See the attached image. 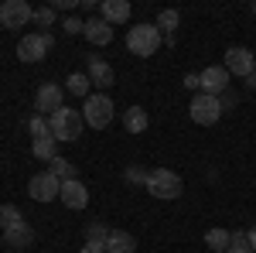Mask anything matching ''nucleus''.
<instances>
[{"instance_id": "nucleus-7", "label": "nucleus", "mask_w": 256, "mask_h": 253, "mask_svg": "<svg viewBox=\"0 0 256 253\" xmlns=\"http://www.w3.org/2000/svg\"><path fill=\"white\" fill-rule=\"evenodd\" d=\"M31 18H34V7L28 0H4L0 4V28L18 31L24 24H31Z\"/></svg>"}, {"instance_id": "nucleus-27", "label": "nucleus", "mask_w": 256, "mask_h": 253, "mask_svg": "<svg viewBox=\"0 0 256 253\" xmlns=\"http://www.w3.org/2000/svg\"><path fill=\"white\" fill-rule=\"evenodd\" d=\"M34 24H38V28H52V24H55V7H52V4H48V7H34Z\"/></svg>"}, {"instance_id": "nucleus-16", "label": "nucleus", "mask_w": 256, "mask_h": 253, "mask_svg": "<svg viewBox=\"0 0 256 253\" xmlns=\"http://www.w3.org/2000/svg\"><path fill=\"white\" fill-rule=\"evenodd\" d=\"M106 253H137V239L126 229H113L106 239Z\"/></svg>"}, {"instance_id": "nucleus-14", "label": "nucleus", "mask_w": 256, "mask_h": 253, "mask_svg": "<svg viewBox=\"0 0 256 253\" xmlns=\"http://www.w3.org/2000/svg\"><path fill=\"white\" fill-rule=\"evenodd\" d=\"M82 35H86V41L89 45H110L113 41V24H106L102 18H89L86 21V28H82Z\"/></svg>"}, {"instance_id": "nucleus-26", "label": "nucleus", "mask_w": 256, "mask_h": 253, "mask_svg": "<svg viewBox=\"0 0 256 253\" xmlns=\"http://www.w3.org/2000/svg\"><path fill=\"white\" fill-rule=\"evenodd\" d=\"M110 233H113V229L102 226V222H89V226H86V239H89V243H102V246H106Z\"/></svg>"}, {"instance_id": "nucleus-34", "label": "nucleus", "mask_w": 256, "mask_h": 253, "mask_svg": "<svg viewBox=\"0 0 256 253\" xmlns=\"http://www.w3.org/2000/svg\"><path fill=\"white\" fill-rule=\"evenodd\" d=\"M218 103H222V110H229V106H236V96H232V93H222Z\"/></svg>"}, {"instance_id": "nucleus-11", "label": "nucleus", "mask_w": 256, "mask_h": 253, "mask_svg": "<svg viewBox=\"0 0 256 253\" xmlns=\"http://www.w3.org/2000/svg\"><path fill=\"white\" fill-rule=\"evenodd\" d=\"M202 93H208V96L229 93V72H226V65H208V69H202Z\"/></svg>"}, {"instance_id": "nucleus-25", "label": "nucleus", "mask_w": 256, "mask_h": 253, "mask_svg": "<svg viewBox=\"0 0 256 253\" xmlns=\"http://www.w3.org/2000/svg\"><path fill=\"white\" fill-rule=\"evenodd\" d=\"M28 130H31V137H34V140H38V137H52V123H48V117L34 113V117L28 120Z\"/></svg>"}, {"instance_id": "nucleus-17", "label": "nucleus", "mask_w": 256, "mask_h": 253, "mask_svg": "<svg viewBox=\"0 0 256 253\" xmlns=\"http://www.w3.org/2000/svg\"><path fill=\"white\" fill-rule=\"evenodd\" d=\"M123 127H126L130 134H144V130L150 127V117H147V110H144V106H130V110L123 113Z\"/></svg>"}, {"instance_id": "nucleus-4", "label": "nucleus", "mask_w": 256, "mask_h": 253, "mask_svg": "<svg viewBox=\"0 0 256 253\" xmlns=\"http://www.w3.org/2000/svg\"><path fill=\"white\" fill-rule=\"evenodd\" d=\"M82 120L92 130H106L113 123V99L106 93H92L89 99H82Z\"/></svg>"}, {"instance_id": "nucleus-31", "label": "nucleus", "mask_w": 256, "mask_h": 253, "mask_svg": "<svg viewBox=\"0 0 256 253\" xmlns=\"http://www.w3.org/2000/svg\"><path fill=\"white\" fill-rule=\"evenodd\" d=\"M184 86H188L192 93H202V76H198V72H188V76H184Z\"/></svg>"}, {"instance_id": "nucleus-32", "label": "nucleus", "mask_w": 256, "mask_h": 253, "mask_svg": "<svg viewBox=\"0 0 256 253\" xmlns=\"http://www.w3.org/2000/svg\"><path fill=\"white\" fill-rule=\"evenodd\" d=\"M76 4H79V0H55L52 7H55V14H58V11H72Z\"/></svg>"}, {"instance_id": "nucleus-28", "label": "nucleus", "mask_w": 256, "mask_h": 253, "mask_svg": "<svg viewBox=\"0 0 256 253\" xmlns=\"http://www.w3.org/2000/svg\"><path fill=\"white\" fill-rule=\"evenodd\" d=\"M147 175H150V171H147V168H137V164H134V168H126V181H130V185H147Z\"/></svg>"}, {"instance_id": "nucleus-29", "label": "nucleus", "mask_w": 256, "mask_h": 253, "mask_svg": "<svg viewBox=\"0 0 256 253\" xmlns=\"http://www.w3.org/2000/svg\"><path fill=\"white\" fill-rule=\"evenodd\" d=\"M226 253H253L250 250V243H246V233H232V243H229V250Z\"/></svg>"}, {"instance_id": "nucleus-10", "label": "nucleus", "mask_w": 256, "mask_h": 253, "mask_svg": "<svg viewBox=\"0 0 256 253\" xmlns=\"http://www.w3.org/2000/svg\"><path fill=\"white\" fill-rule=\"evenodd\" d=\"M65 106V93H62L58 82H44L38 86V96H34V110H38L41 117H52L55 110Z\"/></svg>"}, {"instance_id": "nucleus-36", "label": "nucleus", "mask_w": 256, "mask_h": 253, "mask_svg": "<svg viewBox=\"0 0 256 253\" xmlns=\"http://www.w3.org/2000/svg\"><path fill=\"white\" fill-rule=\"evenodd\" d=\"M246 86H250V89H256V72H253L250 79H246Z\"/></svg>"}, {"instance_id": "nucleus-12", "label": "nucleus", "mask_w": 256, "mask_h": 253, "mask_svg": "<svg viewBox=\"0 0 256 253\" xmlns=\"http://www.w3.org/2000/svg\"><path fill=\"white\" fill-rule=\"evenodd\" d=\"M58 198L65 202V209H86L89 205V188L82 185L79 178H72V181H62V192H58Z\"/></svg>"}, {"instance_id": "nucleus-21", "label": "nucleus", "mask_w": 256, "mask_h": 253, "mask_svg": "<svg viewBox=\"0 0 256 253\" xmlns=\"http://www.w3.org/2000/svg\"><path fill=\"white\" fill-rule=\"evenodd\" d=\"M31 154L38 157V161H55V157H58V140H55V137H38V140L31 144Z\"/></svg>"}, {"instance_id": "nucleus-35", "label": "nucleus", "mask_w": 256, "mask_h": 253, "mask_svg": "<svg viewBox=\"0 0 256 253\" xmlns=\"http://www.w3.org/2000/svg\"><path fill=\"white\" fill-rule=\"evenodd\" d=\"M246 243H250V250L256 253V226H250V229H246Z\"/></svg>"}, {"instance_id": "nucleus-13", "label": "nucleus", "mask_w": 256, "mask_h": 253, "mask_svg": "<svg viewBox=\"0 0 256 253\" xmlns=\"http://www.w3.org/2000/svg\"><path fill=\"white\" fill-rule=\"evenodd\" d=\"M86 76H89V82L99 86V89H110V86L116 82L113 65H110L106 59H99V55H89V69H86Z\"/></svg>"}, {"instance_id": "nucleus-1", "label": "nucleus", "mask_w": 256, "mask_h": 253, "mask_svg": "<svg viewBox=\"0 0 256 253\" xmlns=\"http://www.w3.org/2000/svg\"><path fill=\"white\" fill-rule=\"evenodd\" d=\"M160 41H164V35L158 31V24H134V28L126 31V48H130V55H137V59H150L160 48Z\"/></svg>"}, {"instance_id": "nucleus-33", "label": "nucleus", "mask_w": 256, "mask_h": 253, "mask_svg": "<svg viewBox=\"0 0 256 253\" xmlns=\"http://www.w3.org/2000/svg\"><path fill=\"white\" fill-rule=\"evenodd\" d=\"M82 253H106V246H102V243H89V239H86Z\"/></svg>"}, {"instance_id": "nucleus-3", "label": "nucleus", "mask_w": 256, "mask_h": 253, "mask_svg": "<svg viewBox=\"0 0 256 253\" xmlns=\"http://www.w3.org/2000/svg\"><path fill=\"white\" fill-rule=\"evenodd\" d=\"M144 188L154 195V198H164V202H168V198H178V195L184 192V181H181V175L171 171V168H150Z\"/></svg>"}, {"instance_id": "nucleus-6", "label": "nucleus", "mask_w": 256, "mask_h": 253, "mask_svg": "<svg viewBox=\"0 0 256 253\" xmlns=\"http://www.w3.org/2000/svg\"><path fill=\"white\" fill-rule=\"evenodd\" d=\"M55 45V38L48 35V31H31V35H24V38L18 41V59L20 62H41L44 59V52Z\"/></svg>"}, {"instance_id": "nucleus-8", "label": "nucleus", "mask_w": 256, "mask_h": 253, "mask_svg": "<svg viewBox=\"0 0 256 253\" xmlns=\"http://www.w3.org/2000/svg\"><path fill=\"white\" fill-rule=\"evenodd\" d=\"M226 72H229V76L250 79L256 72V55L250 48H242V45H232V48L226 52Z\"/></svg>"}, {"instance_id": "nucleus-30", "label": "nucleus", "mask_w": 256, "mask_h": 253, "mask_svg": "<svg viewBox=\"0 0 256 253\" xmlns=\"http://www.w3.org/2000/svg\"><path fill=\"white\" fill-rule=\"evenodd\" d=\"M65 35H82V28H86V21H79V18H65Z\"/></svg>"}, {"instance_id": "nucleus-22", "label": "nucleus", "mask_w": 256, "mask_h": 253, "mask_svg": "<svg viewBox=\"0 0 256 253\" xmlns=\"http://www.w3.org/2000/svg\"><path fill=\"white\" fill-rule=\"evenodd\" d=\"M65 89H68L72 96H82V99L92 96V82H89V76H86V72H72V76L65 79Z\"/></svg>"}, {"instance_id": "nucleus-9", "label": "nucleus", "mask_w": 256, "mask_h": 253, "mask_svg": "<svg viewBox=\"0 0 256 253\" xmlns=\"http://www.w3.org/2000/svg\"><path fill=\"white\" fill-rule=\"evenodd\" d=\"M58 192H62V181L52 171H38V175L28 181V195L34 202H52V198H58Z\"/></svg>"}, {"instance_id": "nucleus-19", "label": "nucleus", "mask_w": 256, "mask_h": 253, "mask_svg": "<svg viewBox=\"0 0 256 253\" xmlns=\"http://www.w3.org/2000/svg\"><path fill=\"white\" fill-rule=\"evenodd\" d=\"M154 24H158V31H160V35H164V38H168L171 45H174V31H178V24H181V14H178L174 7H168V11H160Z\"/></svg>"}, {"instance_id": "nucleus-5", "label": "nucleus", "mask_w": 256, "mask_h": 253, "mask_svg": "<svg viewBox=\"0 0 256 253\" xmlns=\"http://www.w3.org/2000/svg\"><path fill=\"white\" fill-rule=\"evenodd\" d=\"M188 117L195 120L198 127H212L222 117V103L218 96H208V93H195L192 96V106H188Z\"/></svg>"}, {"instance_id": "nucleus-18", "label": "nucleus", "mask_w": 256, "mask_h": 253, "mask_svg": "<svg viewBox=\"0 0 256 253\" xmlns=\"http://www.w3.org/2000/svg\"><path fill=\"white\" fill-rule=\"evenodd\" d=\"M4 243L10 246V250H24V246H31L34 243V229L24 222V226H18V229H7L4 233Z\"/></svg>"}, {"instance_id": "nucleus-24", "label": "nucleus", "mask_w": 256, "mask_h": 253, "mask_svg": "<svg viewBox=\"0 0 256 253\" xmlns=\"http://www.w3.org/2000/svg\"><path fill=\"white\" fill-rule=\"evenodd\" d=\"M48 171L58 178V181H72L76 178V164L65 161V157H55V161H48Z\"/></svg>"}, {"instance_id": "nucleus-37", "label": "nucleus", "mask_w": 256, "mask_h": 253, "mask_svg": "<svg viewBox=\"0 0 256 253\" xmlns=\"http://www.w3.org/2000/svg\"><path fill=\"white\" fill-rule=\"evenodd\" d=\"M253 14H256V4H253Z\"/></svg>"}, {"instance_id": "nucleus-15", "label": "nucleus", "mask_w": 256, "mask_h": 253, "mask_svg": "<svg viewBox=\"0 0 256 253\" xmlns=\"http://www.w3.org/2000/svg\"><path fill=\"white\" fill-rule=\"evenodd\" d=\"M99 11H102V21H106V24H126L130 14H134V7H130L126 0H102Z\"/></svg>"}, {"instance_id": "nucleus-20", "label": "nucleus", "mask_w": 256, "mask_h": 253, "mask_svg": "<svg viewBox=\"0 0 256 253\" xmlns=\"http://www.w3.org/2000/svg\"><path fill=\"white\" fill-rule=\"evenodd\" d=\"M229 243H232V233L222 229V226H212V229L205 233V246L216 250V253H226V250H229Z\"/></svg>"}, {"instance_id": "nucleus-2", "label": "nucleus", "mask_w": 256, "mask_h": 253, "mask_svg": "<svg viewBox=\"0 0 256 253\" xmlns=\"http://www.w3.org/2000/svg\"><path fill=\"white\" fill-rule=\"evenodd\" d=\"M48 123H52V137H55L58 144H62V140H65V144L79 140V137H82V127H86L82 110H68V106L55 110V113L48 117Z\"/></svg>"}, {"instance_id": "nucleus-23", "label": "nucleus", "mask_w": 256, "mask_h": 253, "mask_svg": "<svg viewBox=\"0 0 256 253\" xmlns=\"http://www.w3.org/2000/svg\"><path fill=\"white\" fill-rule=\"evenodd\" d=\"M18 226H24L20 209L14 205V202H4V205H0V229L7 233V229H18Z\"/></svg>"}]
</instances>
